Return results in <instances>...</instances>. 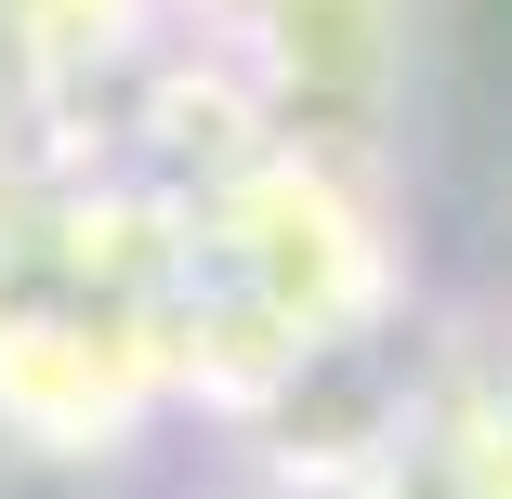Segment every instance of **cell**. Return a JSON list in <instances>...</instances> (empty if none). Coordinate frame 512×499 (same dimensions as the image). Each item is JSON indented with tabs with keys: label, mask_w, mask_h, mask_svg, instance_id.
<instances>
[{
	"label": "cell",
	"mask_w": 512,
	"mask_h": 499,
	"mask_svg": "<svg viewBox=\"0 0 512 499\" xmlns=\"http://www.w3.org/2000/svg\"><path fill=\"white\" fill-rule=\"evenodd\" d=\"M184 263L237 289L302 355H368L421 329V237H407V171L263 132L211 184H184Z\"/></svg>",
	"instance_id": "obj_1"
},
{
	"label": "cell",
	"mask_w": 512,
	"mask_h": 499,
	"mask_svg": "<svg viewBox=\"0 0 512 499\" xmlns=\"http://www.w3.org/2000/svg\"><path fill=\"white\" fill-rule=\"evenodd\" d=\"M211 40L237 53L263 132L342 145V158H394L407 171V119H421V0H197Z\"/></svg>",
	"instance_id": "obj_2"
}]
</instances>
